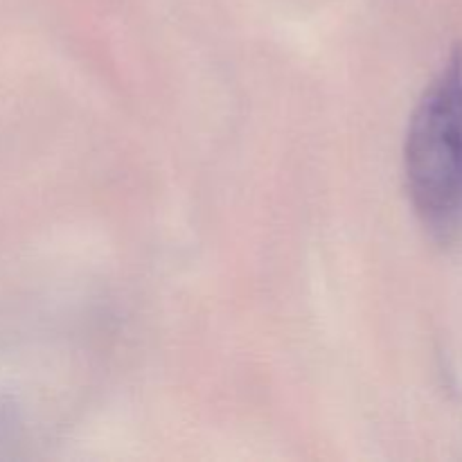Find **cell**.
Listing matches in <instances>:
<instances>
[{
  "label": "cell",
  "instance_id": "obj_1",
  "mask_svg": "<svg viewBox=\"0 0 462 462\" xmlns=\"http://www.w3.org/2000/svg\"><path fill=\"white\" fill-rule=\"evenodd\" d=\"M406 188L420 219L449 233L462 219V45L451 50L411 116Z\"/></svg>",
  "mask_w": 462,
  "mask_h": 462
}]
</instances>
